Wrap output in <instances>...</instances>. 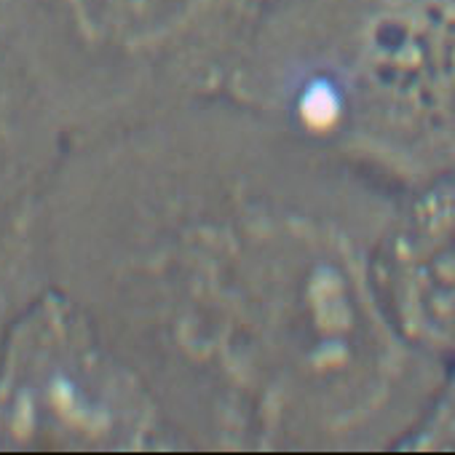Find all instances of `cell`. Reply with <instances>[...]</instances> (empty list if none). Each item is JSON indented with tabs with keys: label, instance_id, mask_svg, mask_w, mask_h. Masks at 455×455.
Segmentation results:
<instances>
[{
	"label": "cell",
	"instance_id": "obj_1",
	"mask_svg": "<svg viewBox=\"0 0 455 455\" xmlns=\"http://www.w3.org/2000/svg\"><path fill=\"white\" fill-rule=\"evenodd\" d=\"M394 198L220 97L65 150L41 206L44 276L185 450L380 447L442 378L375 290Z\"/></svg>",
	"mask_w": 455,
	"mask_h": 455
},
{
	"label": "cell",
	"instance_id": "obj_2",
	"mask_svg": "<svg viewBox=\"0 0 455 455\" xmlns=\"http://www.w3.org/2000/svg\"><path fill=\"white\" fill-rule=\"evenodd\" d=\"M225 97L391 193L455 177V0H268Z\"/></svg>",
	"mask_w": 455,
	"mask_h": 455
},
{
	"label": "cell",
	"instance_id": "obj_3",
	"mask_svg": "<svg viewBox=\"0 0 455 455\" xmlns=\"http://www.w3.org/2000/svg\"><path fill=\"white\" fill-rule=\"evenodd\" d=\"M268 0H0V60L68 148L220 100Z\"/></svg>",
	"mask_w": 455,
	"mask_h": 455
},
{
	"label": "cell",
	"instance_id": "obj_4",
	"mask_svg": "<svg viewBox=\"0 0 455 455\" xmlns=\"http://www.w3.org/2000/svg\"><path fill=\"white\" fill-rule=\"evenodd\" d=\"M0 450H185L140 372L44 287L0 343Z\"/></svg>",
	"mask_w": 455,
	"mask_h": 455
},
{
	"label": "cell",
	"instance_id": "obj_5",
	"mask_svg": "<svg viewBox=\"0 0 455 455\" xmlns=\"http://www.w3.org/2000/svg\"><path fill=\"white\" fill-rule=\"evenodd\" d=\"M394 201L372 276L394 330L420 354L455 359V177Z\"/></svg>",
	"mask_w": 455,
	"mask_h": 455
},
{
	"label": "cell",
	"instance_id": "obj_6",
	"mask_svg": "<svg viewBox=\"0 0 455 455\" xmlns=\"http://www.w3.org/2000/svg\"><path fill=\"white\" fill-rule=\"evenodd\" d=\"M44 279L38 274L14 271V268H0V343L14 322V316L44 290Z\"/></svg>",
	"mask_w": 455,
	"mask_h": 455
}]
</instances>
